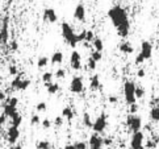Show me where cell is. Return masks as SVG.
<instances>
[{
  "instance_id": "d590c367",
  "label": "cell",
  "mask_w": 159,
  "mask_h": 149,
  "mask_svg": "<svg viewBox=\"0 0 159 149\" xmlns=\"http://www.w3.org/2000/svg\"><path fill=\"white\" fill-rule=\"evenodd\" d=\"M8 73H9V75H13V77L19 75V70H17V67H16L15 65H11L8 67Z\"/></svg>"
},
{
  "instance_id": "816d5d0a",
  "label": "cell",
  "mask_w": 159,
  "mask_h": 149,
  "mask_svg": "<svg viewBox=\"0 0 159 149\" xmlns=\"http://www.w3.org/2000/svg\"><path fill=\"white\" fill-rule=\"evenodd\" d=\"M2 79H3V77H2V74H0V82H2Z\"/></svg>"
},
{
  "instance_id": "bcb514c9",
  "label": "cell",
  "mask_w": 159,
  "mask_h": 149,
  "mask_svg": "<svg viewBox=\"0 0 159 149\" xmlns=\"http://www.w3.org/2000/svg\"><path fill=\"white\" fill-rule=\"evenodd\" d=\"M9 46H11V49H12V50H17V49H19V45H17V42H16V41H12V42H11V44H9Z\"/></svg>"
},
{
  "instance_id": "277c9868",
  "label": "cell",
  "mask_w": 159,
  "mask_h": 149,
  "mask_svg": "<svg viewBox=\"0 0 159 149\" xmlns=\"http://www.w3.org/2000/svg\"><path fill=\"white\" fill-rule=\"evenodd\" d=\"M126 125L133 133L138 132V131H141V128H142V119L137 115V113H135V115L130 113L126 119Z\"/></svg>"
},
{
  "instance_id": "484cf974",
  "label": "cell",
  "mask_w": 159,
  "mask_h": 149,
  "mask_svg": "<svg viewBox=\"0 0 159 149\" xmlns=\"http://www.w3.org/2000/svg\"><path fill=\"white\" fill-rule=\"evenodd\" d=\"M92 45H93L96 51H103V49H104V44H103V41H101V38H95Z\"/></svg>"
},
{
  "instance_id": "f907efd6",
  "label": "cell",
  "mask_w": 159,
  "mask_h": 149,
  "mask_svg": "<svg viewBox=\"0 0 159 149\" xmlns=\"http://www.w3.org/2000/svg\"><path fill=\"white\" fill-rule=\"evenodd\" d=\"M9 149H22V147L21 145H12Z\"/></svg>"
},
{
  "instance_id": "74e56055",
  "label": "cell",
  "mask_w": 159,
  "mask_h": 149,
  "mask_svg": "<svg viewBox=\"0 0 159 149\" xmlns=\"http://www.w3.org/2000/svg\"><path fill=\"white\" fill-rule=\"evenodd\" d=\"M41 125H42L43 129H49L50 127H52V122H50L49 119H43L42 122H41Z\"/></svg>"
},
{
  "instance_id": "d6986e66",
  "label": "cell",
  "mask_w": 159,
  "mask_h": 149,
  "mask_svg": "<svg viewBox=\"0 0 159 149\" xmlns=\"http://www.w3.org/2000/svg\"><path fill=\"white\" fill-rule=\"evenodd\" d=\"M50 62H52V65H61L63 62V53L62 51H54L52 58H50Z\"/></svg>"
},
{
  "instance_id": "3957f363",
  "label": "cell",
  "mask_w": 159,
  "mask_h": 149,
  "mask_svg": "<svg viewBox=\"0 0 159 149\" xmlns=\"http://www.w3.org/2000/svg\"><path fill=\"white\" fill-rule=\"evenodd\" d=\"M135 87L137 86L132 81H126L124 83V98H125L126 104L129 106L135 104V102H137V98H135Z\"/></svg>"
},
{
  "instance_id": "9c48e42d",
  "label": "cell",
  "mask_w": 159,
  "mask_h": 149,
  "mask_svg": "<svg viewBox=\"0 0 159 149\" xmlns=\"http://www.w3.org/2000/svg\"><path fill=\"white\" fill-rule=\"evenodd\" d=\"M70 91L72 94H82L84 90V84H83V79L80 77H74L70 82Z\"/></svg>"
},
{
  "instance_id": "2e32d148",
  "label": "cell",
  "mask_w": 159,
  "mask_h": 149,
  "mask_svg": "<svg viewBox=\"0 0 159 149\" xmlns=\"http://www.w3.org/2000/svg\"><path fill=\"white\" fill-rule=\"evenodd\" d=\"M2 107H3V112L7 115V118H9V119H12L13 118V115L16 112H17V107H13V106H11V104H8V103H3L2 104Z\"/></svg>"
},
{
  "instance_id": "ee69618b",
  "label": "cell",
  "mask_w": 159,
  "mask_h": 149,
  "mask_svg": "<svg viewBox=\"0 0 159 149\" xmlns=\"http://www.w3.org/2000/svg\"><path fill=\"white\" fill-rule=\"evenodd\" d=\"M108 102L112 103V104H116V103L118 102V99H117V96H115V95H111L109 98H108Z\"/></svg>"
},
{
  "instance_id": "30bf717a",
  "label": "cell",
  "mask_w": 159,
  "mask_h": 149,
  "mask_svg": "<svg viewBox=\"0 0 159 149\" xmlns=\"http://www.w3.org/2000/svg\"><path fill=\"white\" fill-rule=\"evenodd\" d=\"M103 147H104V139L100 137L99 133H93L89 136V141H88L89 149H103Z\"/></svg>"
},
{
  "instance_id": "9a60e30c",
  "label": "cell",
  "mask_w": 159,
  "mask_h": 149,
  "mask_svg": "<svg viewBox=\"0 0 159 149\" xmlns=\"http://www.w3.org/2000/svg\"><path fill=\"white\" fill-rule=\"evenodd\" d=\"M0 37H2L3 44L8 41V17H4L3 26H2V29H0Z\"/></svg>"
},
{
  "instance_id": "836d02e7",
  "label": "cell",
  "mask_w": 159,
  "mask_h": 149,
  "mask_svg": "<svg viewBox=\"0 0 159 149\" xmlns=\"http://www.w3.org/2000/svg\"><path fill=\"white\" fill-rule=\"evenodd\" d=\"M5 103H8V104L13 106V107H17V104H19V99H17V98H15V96H12V98L5 99Z\"/></svg>"
},
{
  "instance_id": "5bb4252c",
  "label": "cell",
  "mask_w": 159,
  "mask_h": 149,
  "mask_svg": "<svg viewBox=\"0 0 159 149\" xmlns=\"http://www.w3.org/2000/svg\"><path fill=\"white\" fill-rule=\"evenodd\" d=\"M74 17H75V20L80 21V22L86 20V7H84L82 3L78 4L75 7V11H74Z\"/></svg>"
},
{
  "instance_id": "7bdbcfd3",
  "label": "cell",
  "mask_w": 159,
  "mask_h": 149,
  "mask_svg": "<svg viewBox=\"0 0 159 149\" xmlns=\"http://www.w3.org/2000/svg\"><path fill=\"white\" fill-rule=\"evenodd\" d=\"M137 111H138V104H137V103H135V104H132V106H130V113L135 115V113H137Z\"/></svg>"
},
{
  "instance_id": "52a82bcc",
  "label": "cell",
  "mask_w": 159,
  "mask_h": 149,
  "mask_svg": "<svg viewBox=\"0 0 159 149\" xmlns=\"http://www.w3.org/2000/svg\"><path fill=\"white\" fill-rule=\"evenodd\" d=\"M108 125V120H107V115L103 112L100 116H98V119L93 122V125H92V129L95 131L96 133H103L105 128Z\"/></svg>"
},
{
  "instance_id": "5b68a950",
  "label": "cell",
  "mask_w": 159,
  "mask_h": 149,
  "mask_svg": "<svg viewBox=\"0 0 159 149\" xmlns=\"http://www.w3.org/2000/svg\"><path fill=\"white\" fill-rule=\"evenodd\" d=\"M21 75H22V74H19V75H16L13 81L11 82V87H12L13 90L25 91V90L30 86V81H29V79H22Z\"/></svg>"
},
{
  "instance_id": "b9f144b4",
  "label": "cell",
  "mask_w": 159,
  "mask_h": 149,
  "mask_svg": "<svg viewBox=\"0 0 159 149\" xmlns=\"http://www.w3.org/2000/svg\"><path fill=\"white\" fill-rule=\"evenodd\" d=\"M7 119H8V118H7V115H5L4 112L2 113V115H0V128H2L5 123H7Z\"/></svg>"
},
{
  "instance_id": "83f0119b",
  "label": "cell",
  "mask_w": 159,
  "mask_h": 149,
  "mask_svg": "<svg viewBox=\"0 0 159 149\" xmlns=\"http://www.w3.org/2000/svg\"><path fill=\"white\" fill-rule=\"evenodd\" d=\"M91 60H93L95 62H99V61H101L103 60V53L101 51H96V50H93L92 53H91V57H89Z\"/></svg>"
},
{
  "instance_id": "6da1fadb",
  "label": "cell",
  "mask_w": 159,
  "mask_h": 149,
  "mask_svg": "<svg viewBox=\"0 0 159 149\" xmlns=\"http://www.w3.org/2000/svg\"><path fill=\"white\" fill-rule=\"evenodd\" d=\"M108 17L112 21L113 26L116 28L118 36L122 38L128 37V34L130 32V21H129L128 12L125 11V8H122L121 5H113L108 11Z\"/></svg>"
},
{
  "instance_id": "f35d334b",
  "label": "cell",
  "mask_w": 159,
  "mask_h": 149,
  "mask_svg": "<svg viewBox=\"0 0 159 149\" xmlns=\"http://www.w3.org/2000/svg\"><path fill=\"white\" fill-rule=\"evenodd\" d=\"M86 34H87V31H82L80 33L78 34V42H84L86 41Z\"/></svg>"
},
{
  "instance_id": "ffe728a7",
  "label": "cell",
  "mask_w": 159,
  "mask_h": 149,
  "mask_svg": "<svg viewBox=\"0 0 159 149\" xmlns=\"http://www.w3.org/2000/svg\"><path fill=\"white\" fill-rule=\"evenodd\" d=\"M45 87H46L49 95H55L61 90L59 84L58 83H54V82H52V83H45Z\"/></svg>"
},
{
  "instance_id": "ac0fdd59",
  "label": "cell",
  "mask_w": 159,
  "mask_h": 149,
  "mask_svg": "<svg viewBox=\"0 0 159 149\" xmlns=\"http://www.w3.org/2000/svg\"><path fill=\"white\" fill-rule=\"evenodd\" d=\"M100 89V78L98 74H95V75L91 77V81H89V90L91 91H96Z\"/></svg>"
},
{
  "instance_id": "f546056e",
  "label": "cell",
  "mask_w": 159,
  "mask_h": 149,
  "mask_svg": "<svg viewBox=\"0 0 159 149\" xmlns=\"http://www.w3.org/2000/svg\"><path fill=\"white\" fill-rule=\"evenodd\" d=\"M39 123H41V119H39V115H37V113H34V115H32V118H30V125H33V127H36V125H39Z\"/></svg>"
},
{
  "instance_id": "ab89813d",
  "label": "cell",
  "mask_w": 159,
  "mask_h": 149,
  "mask_svg": "<svg viewBox=\"0 0 159 149\" xmlns=\"http://www.w3.org/2000/svg\"><path fill=\"white\" fill-rule=\"evenodd\" d=\"M54 124H55V127H62V125H63V118H62V116H57L54 119Z\"/></svg>"
},
{
  "instance_id": "f5cc1de1",
  "label": "cell",
  "mask_w": 159,
  "mask_h": 149,
  "mask_svg": "<svg viewBox=\"0 0 159 149\" xmlns=\"http://www.w3.org/2000/svg\"><path fill=\"white\" fill-rule=\"evenodd\" d=\"M0 44H3V42H2V37H0Z\"/></svg>"
},
{
  "instance_id": "f6af8a7d",
  "label": "cell",
  "mask_w": 159,
  "mask_h": 149,
  "mask_svg": "<svg viewBox=\"0 0 159 149\" xmlns=\"http://www.w3.org/2000/svg\"><path fill=\"white\" fill-rule=\"evenodd\" d=\"M145 75H146V71L143 70V69H139V70L137 71V77L138 78H143Z\"/></svg>"
},
{
  "instance_id": "7dc6e473",
  "label": "cell",
  "mask_w": 159,
  "mask_h": 149,
  "mask_svg": "<svg viewBox=\"0 0 159 149\" xmlns=\"http://www.w3.org/2000/svg\"><path fill=\"white\" fill-rule=\"evenodd\" d=\"M5 99H7V95H5L4 91L0 90V102H5Z\"/></svg>"
},
{
  "instance_id": "4dcf8cb0",
  "label": "cell",
  "mask_w": 159,
  "mask_h": 149,
  "mask_svg": "<svg viewBox=\"0 0 159 149\" xmlns=\"http://www.w3.org/2000/svg\"><path fill=\"white\" fill-rule=\"evenodd\" d=\"M146 94V91L143 87H135V98L137 99H141V98H143Z\"/></svg>"
},
{
  "instance_id": "60d3db41",
  "label": "cell",
  "mask_w": 159,
  "mask_h": 149,
  "mask_svg": "<svg viewBox=\"0 0 159 149\" xmlns=\"http://www.w3.org/2000/svg\"><path fill=\"white\" fill-rule=\"evenodd\" d=\"M87 66H88V69H89V70H95V69H96V66H98V62H95L93 60H88V64H87Z\"/></svg>"
},
{
  "instance_id": "7c38bea8",
  "label": "cell",
  "mask_w": 159,
  "mask_h": 149,
  "mask_svg": "<svg viewBox=\"0 0 159 149\" xmlns=\"http://www.w3.org/2000/svg\"><path fill=\"white\" fill-rule=\"evenodd\" d=\"M42 20L45 22H50V24H54V22L58 21V15H57L54 8H45L43 9V15H42Z\"/></svg>"
},
{
  "instance_id": "44dd1931",
  "label": "cell",
  "mask_w": 159,
  "mask_h": 149,
  "mask_svg": "<svg viewBox=\"0 0 159 149\" xmlns=\"http://www.w3.org/2000/svg\"><path fill=\"white\" fill-rule=\"evenodd\" d=\"M74 115H75V112H74V110L71 107H65L63 110H62V118L69 120V122H71L74 119Z\"/></svg>"
},
{
  "instance_id": "4fadbf2b",
  "label": "cell",
  "mask_w": 159,
  "mask_h": 149,
  "mask_svg": "<svg viewBox=\"0 0 159 149\" xmlns=\"http://www.w3.org/2000/svg\"><path fill=\"white\" fill-rule=\"evenodd\" d=\"M19 137H20V129L17 127H9L8 131H7V137H5V140H7L9 144H12L15 145L16 144V141L19 140Z\"/></svg>"
},
{
  "instance_id": "e0dca14e",
  "label": "cell",
  "mask_w": 159,
  "mask_h": 149,
  "mask_svg": "<svg viewBox=\"0 0 159 149\" xmlns=\"http://www.w3.org/2000/svg\"><path fill=\"white\" fill-rule=\"evenodd\" d=\"M118 49H120L121 53H125V54H132L134 51V48L132 46V44L128 42V41H124L118 45Z\"/></svg>"
},
{
  "instance_id": "f1b7e54d",
  "label": "cell",
  "mask_w": 159,
  "mask_h": 149,
  "mask_svg": "<svg viewBox=\"0 0 159 149\" xmlns=\"http://www.w3.org/2000/svg\"><path fill=\"white\" fill-rule=\"evenodd\" d=\"M48 64H49V58L48 57H39V58L37 60V66L39 67V69H42V67H45V66H48Z\"/></svg>"
},
{
  "instance_id": "681fc988",
  "label": "cell",
  "mask_w": 159,
  "mask_h": 149,
  "mask_svg": "<svg viewBox=\"0 0 159 149\" xmlns=\"http://www.w3.org/2000/svg\"><path fill=\"white\" fill-rule=\"evenodd\" d=\"M63 149H76V148H75V145H74V144H67Z\"/></svg>"
},
{
  "instance_id": "1f68e13d",
  "label": "cell",
  "mask_w": 159,
  "mask_h": 149,
  "mask_svg": "<svg viewBox=\"0 0 159 149\" xmlns=\"http://www.w3.org/2000/svg\"><path fill=\"white\" fill-rule=\"evenodd\" d=\"M54 77H55L57 79H63V78L66 77V70H65V69H58V70L55 71Z\"/></svg>"
},
{
  "instance_id": "c3c4849f",
  "label": "cell",
  "mask_w": 159,
  "mask_h": 149,
  "mask_svg": "<svg viewBox=\"0 0 159 149\" xmlns=\"http://www.w3.org/2000/svg\"><path fill=\"white\" fill-rule=\"evenodd\" d=\"M112 144V139H104V145H111Z\"/></svg>"
},
{
  "instance_id": "7402d4cb",
  "label": "cell",
  "mask_w": 159,
  "mask_h": 149,
  "mask_svg": "<svg viewBox=\"0 0 159 149\" xmlns=\"http://www.w3.org/2000/svg\"><path fill=\"white\" fill-rule=\"evenodd\" d=\"M52 148H53L52 142L48 140H39L36 142V149H52Z\"/></svg>"
},
{
  "instance_id": "ba28073f",
  "label": "cell",
  "mask_w": 159,
  "mask_h": 149,
  "mask_svg": "<svg viewBox=\"0 0 159 149\" xmlns=\"http://www.w3.org/2000/svg\"><path fill=\"white\" fill-rule=\"evenodd\" d=\"M70 67L72 70H80L82 69V55L78 50H72L70 55Z\"/></svg>"
},
{
  "instance_id": "8992f818",
  "label": "cell",
  "mask_w": 159,
  "mask_h": 149,
  "mask_svg": "<svg viewBox=\"0 0 159 149\" xmlns=\"http://www.w3.org/2000/svg\"><path fill=\"white\" fill-rule=\"evenodd\" d=\"M143 140H145V135L143 132H134L130 139V149H143Z\"/></svg>"
},
{
  "instance_id": "e575fe53",
  "label": "cell",
  "mask_w": 159,
  "mask_h": 149,
  "mask_svg": "<svg viewBox=\"0 0 159 149\" xmlns=\"http://www.w3.org/2000/svg\"><path fill=\"white\" fill-rule=\"evenodd\" d=\"M46 103L45 102H39V103H37V106H36V110L38 111V112H43V111H46Z\"/></svg>"
},
{
  "instance_id": "d6a6232c",
  "label": "cell",
  "mask_w": 159,
  "mask_h": 149,
  "mask_svg": "<svg viewBox=\"0 0 159 149\" xmlns=\"http://www.w3.org/2000/svg\"><path fill=\"white\" fill-rule=\"evenodd\" d=\"M93 40H95V36H93V32L92 31H87V34H86V41L84 42H87V44H92L93 42Z\"/></svg>"
},
{
  "instance_id": "603a6c76",
  "label": "cell",
  "mask_w": 159,
  "mask_h": 149,
  "mask_svg": "<svg viewBox=\"0 0 159 149\" xmlns=\"http://www.w3.org/2000/svg\"><path fill=\"white\" fill-rule=\"evenodd\" d=\"M11 122H12V125L13 127H20L21 125V123H22V116H21V113H19V112H16L15 115H13V118L11 119Z\"/></svg>"
},
{
  "instance_id": "8fae6325",
  "label": "cell",
  "mask_w": 159,
  "mask_h": 149,
  "mask_svg": "<svg viewBox=\"0 0 159 149\" xmlns=\"http://www.w3.org/2000/svg\"><path fill=\"white\" fill-rule=\"evenodd\" d=\"M138 55H141L142 58H143V61L150 60L151 55H152V45L149 41H142V44H141V51H139Z\"/></svg>"
},
{
  "instance_id": "7a4b0ae2",
  "label": "cell",
  "mask_w": 159,
  "mask_h": 149,
  "mask_svg": "<svg viewBox=\"0 0 159 149\" xmlns=\"http://www.w3.org/2000/svg\"><path fill=\"white\" fill-rule=\"evenodd\" d=\"M62 37L63 40L70 45L71 48H75L78 42V34L74 32V28L69 22H62Z\"/></svg>"
},
{
  "instance_id": "cb8c5ba5",
  "label": "cell",
  "mask_w": 159,
  "mask_h": 149,
  "mask_svg": "<svg viewBox=\"0 0 159 149\" xmlns=\"http://www.w3.org/2000/svg\"><path fill=\"white\" fill-rule=\"evenodd\" d=\"M83 125L84 127H87V128H92V125H93V123H92V120H91V115L88 112H86L83 115Z\"/></svg>"
},
{
  "instance_id": "4316f807",
  "label": "cell",
  "mask_w": 159,
  "mask_h": 149,
  "mask_svg": "<svg viewBox=\"0 0 159 149\" xmlns=\"http://www.w3.org/2000/svg\"><path fill=\"white\" fill-rule=\"evenodd\" d=\"M53 78H54V74L50 73V71H46L42 74V81L43 83H52L53 82Z\"/></svg>"
},
{
  "instance_id": "8d00e7d4",
  "label": "cell",
  "mask_w": 159,
  "mask_h": 149,
  "mask_svg": "<svg viewBox=\"0 0 159 149\" xmlns=\"http://www.w3.org/2000/svg\"><path fill=\"white\" fill-rule=\"evenodd\" d=\"M74 145H75L76 149H88V144H87L86 141H78Z\"/></svg>"
},
{
  "instance_id": "d4e9b609",
  "label": "cell",
  "mask_w": 159,
  "mask_h": 149,
  "mask_svg": "<svg viewBox=\"0 0 159 149\" xmlns=\"http://www.w3.org/2000/svg\"><path fill=\"white\" fill-rule=\"evenodd\" d=\"M150 119L152 122H159V107H152L150 110Z\"/></svg>"
}]
</instances>
